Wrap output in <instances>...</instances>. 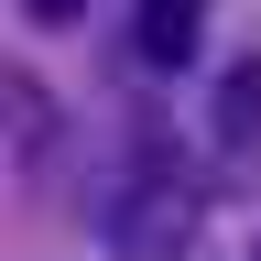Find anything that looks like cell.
Masks as SVG:
<instances>
[{
  "instance_id": "1",
  "label": "cell",
  "mask_w": 261,
  "mask_h": 261,
  "mask_svg": "<svg viewBox=\"0 0 261 261\" xmlns=\"http://www.w3.org/2000/svg\"><path fill=\"white\" fill-rule=\"evenodd\" d=\"M185 218H196V185H185L152 142L130 152L109 185H98V240H109V250H142V261H152V250L185 240Z\"/></svg>"
},
{
  "instance_id": "4",
  "label": "cell",
  "mask_w": 261,
  "mask_h": 261,
  "mask_svg": "<svg viewBox=\"0 0 261 261\" xmlns=\"http://www.w3.org/2000/svg\"><path fill=\"white\" fill-rule=\"evenodd\" d=\"M33 11H76V0H33Z\"/></svg>"
},
{
  "instance_id": "3",
  "label": "cell",
  "mask_w": 261,
  "mask_h": 261,
  "mask_svg": "<svg viewBox=\"0 0 261 261\" xmlns=\"http://www.w3.org/2000/svg\"><path fill=\"white\" fill-rule=\"evenodd\" d=\"M196 0H142V22H130V44H142V65H185L196 55Z\"/></svg>"
},
{
  "instance_id": "2",
  "label": "cell",
  "mask_w": 261,
  "mask_h": 261,
  "mask_svg": "<svg viewBox=\"0 0 261 261\" xmlns=\"http://www.w3.org/2000/svg\"><path fill=\"white\" fill-rule=\"evenodd\" d=\"M207 142H218V163H228V174H240V163L261 152V55L218 65V98H207Z\"/></svg>"
}]
</instances>
